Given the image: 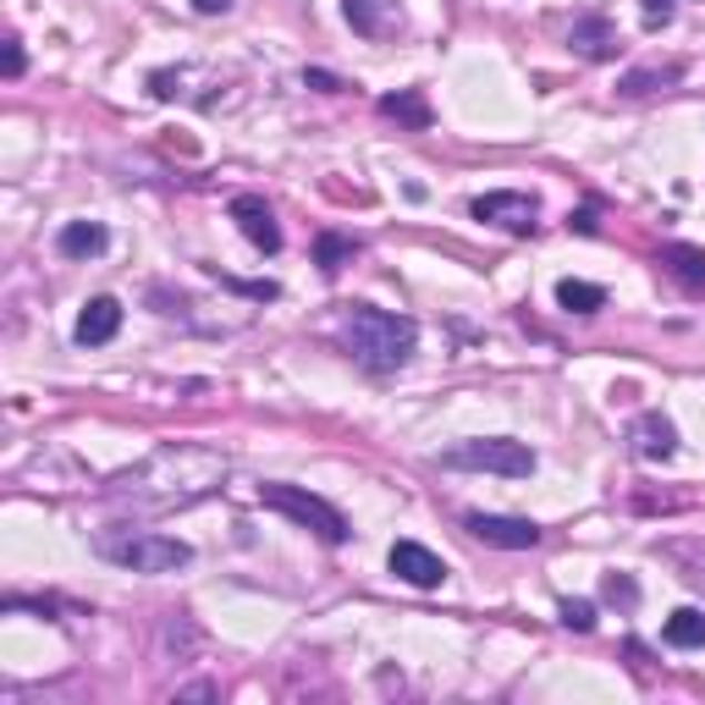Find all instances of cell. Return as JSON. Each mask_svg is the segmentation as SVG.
Returning a JSON list of instances; mask_svg holds the SVG:
<instances>
[{
  "mask_svg": "<svg viewBox=\"0 0 705 705\" xmlns=\"http://www.w3.org/2000/svg\"><path fill=\"white\" fill-rule=\"evenodd\" d=\"M420 342V325L409 314H386V309H370V303H353L342 314V348L353 353V364H364L370 375H392L409 364Z\"/></svg>",
  "mask_w": 705,
  "mask_h": 705,
  "instance_id": "6da1fadb",
  "label": "cell"
},
{
  "mask_svg": "<svg viewBox=\"0 0 705 705\" xmlns=\"http://www.w3.org/2000/svg\"><path fill=\"white\" fill-rule=\"evenodd\" d=\"M94 552L105 563L128 567V573H177V567L193 563V546L177 541V535H154V530H122V535H100Z\"/></svg>",
  "mask_w": 705,
  "mask_h": 705,
  "instance_id": "7a4b0ae2",
  "label": "cell"
},
{
  "mask_svg": "<svg viewBox=\"0 0 705 705\" xmlns=\"http://www.w3.org/2000/svg\"><path fill=\"white\" fill-rule=\"evenodd\" d=\"M441 469H474V474H502V480H530L535 474V452L524 441L507 435H480V441H457L441 452Z\"/></svg>",
  "mask_w": 705,
  "mask_h": 705,
  "instance_id": "3957f363",
  "label": "cell"
},
{
  "mask_svg": "<svg viewBox=\"0 0 705 705\" xmlns=\"http://www.w3.org/2000/svg\"><path fill=\"white\" fill-rule=\"evenodd\" d=\"M260 502L271 507V513H282L292 524H303V530H314L320 541H331V546H342L353 530H348V518L325 502V496H314V491H303V485H260Z\"/></svg>",
  "mask_w": 705,
  "mask_h": 705,
  "instance_id": "277c9868",
  "label": "cell"
},
{
  "mask_svg": "<svg viewBox=\"0 0 705 705\" xmlns=\"http://www.w3.org/2000/svg\"><path fill=\"white\" fill-rule=\"evenodd\" d=\"M535 215H541L535 193L502 188V193H480V199H474V221L502 226V232H513V238H530V232H535Z\"/></svg>",
  "mask_w": 705,
  "mask_h": 705,
  "instance_id": "5b68a950",
  "label": "cell"
},
{
  "mask_svg": "<svg viewBox=\"0 0 705 705\" xmlns=\"http://www.w3.org/2000/svg\"><path fill=\"white\" fill-rule=\"evenodd\" d=\"M463 524H469V535H474V541H485V546H496V552H530V546H541V530H535L530 518H507V513H469Z\"/></svg>",
  "mask_w": 705,
  "mask_h": 705,
  "instance_id": "8992f818",
  "label": "cell"
},
{
  "mask_svg": "<svg viewBox=\"0 0 705 705\" xmlns=\"http://www.w3.org/2000/svg\"><path fill=\"white\" fill-rule=\"evenodd\" d=\"M232 221L243 226V238H249L260 254H276V249H282V226H276V215H271V204H265V199L238 193V199H232Z\"/></svg>",
  "mask_w": 705,
  "mask_h": 705,
  "instance_id": "52a82bcc",
  "label": "cell"
},
{
  "mask_svg": "<svg viewBox=\"0 0 705 705\" xmlns=\"http://www.w3.org/2000/svg\"><path fill=\"white\" fill-rule=\"evenodd\" d=\"M386 563H392V573H397L403 584H414V590H435V584L446 578V563H441L430 546H420V541H397Z\"/></svg>",
  "mask_w": 705,
  "mask_h": 705,
  "instance_id": "ba28073f",
  "label": "cell"
},
{
  "mask_svg": "<svg viewBox=\"0 0 705 705\" xmlns=\"http://www.w3.org/2000/svg\"><path fill=\"white\" fill-rule=\"evenodd\" d=\"M342 17H348L353 33H364V39H392V33H403L397 0H342Z\"/></svg>",
  "mask_w": 705,
  "mask_h": 705,
  "instance_id": "9c48e42d",
  "label": "cell"
},
{
  "mask_svg": "<svg viewBox=\"0 0 705 705\" xmlns=\"http://www.w3.org/2000/svg\"><path fill=\"white\" fill-rule=\"evenodd\" d=\"M567 44H573L584 61H612V56H617V28H612L601 11H584V17H573Z\"/></svg>",
  "mask_w": 705,
  "mask_h": 705,
  "instance_id": "30bf717a",
  "label": "cell"
},
{
  "mask_svg": "<svg viewBox=\"0 0 705 705\" xmlns=\"http://www.w3.org/2000/svg\"><path fill=\"white\" fill-rule=\"evenodd\" d=\"M117 331H122V303L117 298H89L83 314H78V342L83 348H105Z\"/></svg>",
  "mask_w": 705,
  "mask_h": 705,
  "instance_id": "8fae6325",
  "label": "cell"
},
{
  "mask_svg": "<svg viewBox=\"0 0 705 705\" xmlns=\"http://www.w3.org/2000/svg\"><path fill=\"white\" fill-rule=\"evenodd\" d=\"M634 452L651 457V463H667V457L678 452V430H673V420H662V414H639V420H634Z\"/></svg>",
  "mask_w": 705,
  "mask_h": 705,
  "instance_id": "7c38bea8",
  "label": "cell"
},
{
  "mask_svg": "<svg viewBox=\"0 0 705 705\" xmlns=\"http://www.w3.org/2000/svg\"><path fill=\"white\" fill-rule=\"evenodd\" d=\"M56 254L61 260H94V254H105V226L100 221H67L56 232Z\"/></svg>",
  "mask_w": 705,
  "mask_h": 705,
  "instance_id": "4fadbf2b",
  "label": "cell"
},
{
  "mask_svg": "<svg viewBox=\"0 0 705 705\" xmlns=\"http://www.w3.org/2000/svg\"><path fill=\"white\" fill-rule=\"evenodd\" d=\"M662 639H667L673 651H701V645H705V612H695V606H678V612L667 617Z\"/></svg>",
  "mask_w": 705,
  "mask_h": 705,
  "instance_id": "5bb4252c",
  "label": "cell"
},
{
  "mask_svg": "<svg viewBox=\"0 0 705 705\" xmlns=\"http://www.w3.org/2000/svg\"><path fill=\"white\" fill-rule=\"evenodd\" d=\"M381 117H392V122H403V128H414V133L430 128V105H424L420 89H397V94H386V100H381Z\"/></svg>",
  "mask_w": 705,
  "mask_h": 705,
  "instance_id": "9a60e30c",
  "label": "cell"
},
{
  "mask_svg": "<svg viewBox=\"0 0 705 705\" xmlns=\"http://www.w3.org/2000/svg\"><path fill=\"white\" fill-rule=\"evenodd\" d=\"M557 303H563L567 314H601L606 309V286L567 276V282H557Z\"/></svg>",
  "mask_w": 705,
  "mask_h": 705,
  "instance_id": "2e32d148",
  "label": "cell"
},
{
  "mask_svg": "<svg viewBox=\"0 0 705 705\" xmlns=\"http://www.w3.org/2000/svg\"><path fill=\"white\" fill-rule=\"evenodd\" d=\"M353 254H359V238H342V232H320V238H314V265H320L325 276H336Z\"/></svg>",
  "mask_w": 705,
  "mask_h": 705,
  "instance_id": "e0dca14e",
  "label": "cell"
},
{
  "mask_svg": "<svg viewBox=\"0 0 705 705\" xmlns=\"http://www.w3.org/2000/svg\"><path fill=\"white\" fill-rule=\"evenodd\" d=\"M662 265L678 276V282H689V286H705V254L701 249H684V243H667L662 249Z\"/></svg>",
  "mask_w": 705,
  "mask_h": 705,
  "instance_id": "ac0fdd59",
  "label": "cell"
},
{
  "mask_svg": "<svg viewBox=\"0 0 705 705\" xmlns=\"http://www.w3.org/2000/svg\"><path fill=\"white\" fill-rule=\"evenodd\" d=\"M678 78H684V67L673 61V67H645V72H628L617 89H623V94H656V89H667V83H678Z\"/></svg>",
  "mask_w": 705,
  "mask_h": 705,
  "instance_id": "d6986e66",
  "label": "cell"
},
{
  "mask_svg": "<svg viewBox=\"0 0 705 705\" xmlns=\"http://www.w3.org/2000/svg\"><path fill=\"white\" fill-rule=\"evenodd\" d=\"M563 623L573 634H590V628H595V606H590V601H563Z\"/></svg>",
  "mask_w": 705,
  "mask_h": 705,
  "instance_id": "ffe728a7",
  "label": "cell"
},
{
  "mask_svg": "<svg viewBox=\"0 0 705 705\" xmlns=\"http://www.w3.org/2000/svg\"><path fill=\"white\" fill-rule=\"evenodd\" d=\"M606 601H617V606H634L639 601V590H634V578H623V573H606Z\"/></svg>",
  "mask_w": 705,
  "mask_h": 705,
  "instance_id": "44dd1931",
  "label": "cell"
},
{
  "mask_svg": "<svg viewBox=\"0 0 705 705\" xmlns=\"http://www.w3.org/2000/svg\"><path fill=\"white\" fill-rule=\"evenodd\" d=\"M221 286H232V292H243V298H260V303L276 298V282H232V276H221Z\"/></svg>",
  "mask_w": 705,
  "mask_h": 705,
  "instance_id": "7402d4cb",
  "label": "cell"
},
{
  "mask_svg": "<svg viewBox=\"0 0 705 705\" xmlns=\"http://www.w3.org/2000/svg\"><path fill=\"white\" fill-rule=\"evenodd\" d=\"M28 56H22V39H6V78H22Z\"/></svg>",
  "mask_w": 705,
  "mask_h": 705,
  "instance_id": "603a6c76",
  "label": "cell"
},
{
  "mask_svg": "<svg viewBox=\"0 0 705 705\" xmlns=\"http://www.w3.org/2000/svg\"><path fill=\"white\" fill-rule=\"evenodd\" d=\"M303 83H309V89H320V94H342V83H336L331 72H320V67H314V72H303Z\"/></svg>",
  "mask_w": 705,
  "mask_h": 705,
  "instance_id": "cb8c5ba5",
  "label": "cell"
},
{
  "mask_svg": "<svg viewBox=\"0 0 705 705\" xmlns=\"http://www.w3.org/2000/svg\"><path fill=\"white\" fill-rule=\"evenodd\" d=\"M567 232H584V238H590V232H595V210H590V204L573 210V215H567Z\"/></svg>",
  "mask_w": 705,
  "mask_h": 705,
  "instance_id": "d4e9b609",
  "label": "cell"
},
{
  "mask_svg": "<svg viewBox=\"0 0 705 705\" xmlns=\"http://www.w3.org/2000/svg\"><path fill=\"white\" fill-rule=\"evenodd\" d=\"M673 17V0H645V22L656 28V22H667Z\"/></svg>",
  "mask_w": 705,
  "mask_h": 705,
  "instance_id": "484cf974",
  "label": "cell"
},
{
  "mask_svg": "<svg viewBox=\"0 0 705 705\" xmlns=\"http://www.w3.org/2000/svg\"><path fill=\"white\" fill-rule=\"evenodd\" d=\"M182 701H215V684H188V689H177Z\"/></svg>",
  "mask_w": 705,
  "mask_h": 705,
  "instance_id": "4316f807",
  "label": "cell"
},
{
  "mask_svg": "<svg viewBox=\"0 0 705 705\" xmlns=\"http://www.w3.org/2000/svg\"><path fill=\"white\" fill-rule=\"evenodd\" d=\"M232 0H193V11H204V17H215V11H226Z\"/></svg>",
  "mask_w": 705,
  "mask_h": 705,
  "instance_id": "83f0119b",
  "label": "cell"
}]
</instances>
